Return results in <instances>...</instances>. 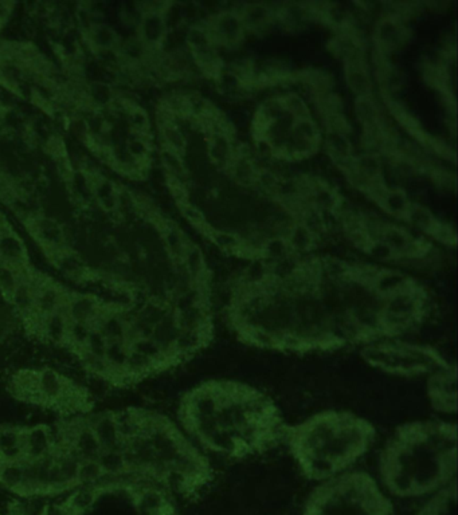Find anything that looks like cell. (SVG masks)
<instances>
[{"label": "cell", "mask_w": 458, "mask_h": 515, "mask_svg": "<svg viewBox=\"0 0 458 515\" xmlns=\"http://www.w3.org/2000/svg\"><path fill=\"white\" fill-rule=\"evenodd\" d=\"M426 288L401 271L333 257L259 264L231 288L228 324L250 346L312 353L371 345L419 329Z\"/></svg>", "instance_id": "1"}, {"label": "cell", "mask_w": 458, "mask_h": 515, "mask_svg": "<svg viewBox=\"0 0 458 515\" xmlns=\"http://www.w3.org/2000/svg\"><path fill=\"white\" fill-rule=\"evenodd\" d=\"M10 301L17 306V309L28 314L34 310L35 293L28 284H19L10 297Z\"/></svg>", "instance_id": "20"}, {"label": "cell", "mask_w": 458, "mask_h": 515, "mask_svg": "<svg viewBox=\"0 0 458 515\" xmlns=\"http://www.w3.org/2000/svg\"><path fill=\"white\" fill-rule=\"evenodd\" d=\"M405 218L408 219L411 224H414L418 229H422L424 231L428 232V230L432 227L434 223V216L426 209L425 207L415 206L410 204L405 213Z\"/></svg>", "instance_id": "22"}, {"label": "cell", "mask_w": 458, "mask_h": 515, "mask_svg": "<svg viewBox=\"0 0 458 515\" xmlns=\"http://www.w3.org/2000/svg\"><path fill=\"white\" fill-rule=\"evenodd\" d=\"M243 26L259 28L269 23L272 18V10L263 4H248L243 6L239 14Z\"/></svg>", "instance_id": "13"}, {"label": "cell", "mask_w": 458, "mask_h": 515, "mask_svg": "<svg viewBox=\"0 0 458 515\" xmlns=\"http://www.w3.org/2000/svg\"><path fill=\"white\" fill-rule=\"evenodd\" d=\"M235 147L232 144L231 136L223 133L210 134L208 138V156L214 164L222 167L223 169L229 168L234 158Z\"/></svg>", "instance_id": "9"}, {"label": "cell", "mask_w": 458, "mask_h": 515, "mask_svg": "<svg viewBox=\"0 0 458 515\" xmlns=\"http://www.w3.org/2000/svg\"><path fill=\"white\" fill-rule=\"evenodd\" d=\"M43 149L48 155L50 156L52 160L69 155L65 140L57 133L51 134L50 137L46 140L45 145H43Z\"/></svg>", "instance_id": "31"}, {"label": "cell", "mask_w": 458, "mask_h": 515, "mask_svg": "<svg viewBox=\"0 0 458 515\" xmlns=\"http://www.w3.org/2000/svg\"><path fill=\"white\" fill-rule=\"evenodd\" d=\"M128 123H129V129L141 132V130H150V118L146 110L141 106H137L132 109L128 113Z\"/></svg>", "instance_id": "33"}, {"label": "cell", "mask_w": 458, "mask_h": 515, "mask_svg": "<svg viewBox=\"0 0 458 515\" xmlns=\"http://www.w3.org/2000/svg\"><path fill=\"white\" fill-rule=\"evenodd\" d=\"M293 133L296 138L306 140L310 143H319L320 138V132L316 127V124L309 118H303V120H295L293 124Z\"/></svg>", "instance_id": "25"}, {"label": "cell", "mask_w": 458, "mask_h": 515, "mask_svg": "<svg viewBox=\"0 0 458 515\" xmlns=\"http://www.w3.org/2000/svg\"><path fill=\"white\" fill-rule=\"evenodd\" d=\"M285 112L292 114L295 120H303V118H309V109L304 103L301 97L297 94H289L281 98Z\"/></svg>", "instance_id": "26"}, {"label": "cell", "mask_w": 458, "mask_h": 515, "mask_svg": "<svg viewBox=\"0 0 458 515\" xmlns=\"http://www.w3.org/2000/svg\"><path fill=\"white\" fill-rule=\"evenodd\" d=\"M102 475H103V471L99 461H83L78 465L76 481L81 485L96 483Z\"/></svg>", "instance_id": "24"}, {"label": "cell", "mask_w": 458, "mask_h": 515, "mask_svg": "<svg viewBox=\"0 0 458 515\" xmlns=\"http://www.w3.org/2000/svg\"><path fill=\"white\" fill-rule=\"evenodd\" d=\"M179 207H180V212L184 216V219L188 223H191L195 229H198L199 231H202L204 227L207 226L203 212L198 207L192 206L190 203H186V204H181V206Z\"/></svg>", "instance_id": "32"}, {"label": "cell", "mask_w": 458, "mask_h": 515, "mask_svg": "<svg viewBox=\"0 0 458 515\" xmlns=\"http://www.w3.org/2000/svg\"><path fill=\"white\" fill-rule=\"evenodd\" d=\"M26 481L25 465L21 462L0 463V483L6 487L18 490Z\"/></svg>", "instance_id": "14"}, {"label": "cell", "mask_w": 458, "mask_h": 515, "mask_svg": "<svg viewBox=\"0 0 458 515\" xmlns=\"http://www.w3.org/2000/svg\"><path fill=\"white\" fill-rule=\"evenodd\" d=\"M286 240H288V243H289L293 254L296 257H300L304 253L310 251L316 246L317 236L313 235L301 223H296V224H293L290 227Z\"/></svg>", "instance_id": "10"}, {"label": "cell", "mask_w": 458, "mask_h": 515, "mask_svg": "<svg viewBox=\"0 0 458 515\" xmlns=\"http://www.w3.org/2000/svg\"><path fill=\"white\" fill-rule=\"evenodd\" d=\"M381 206L390 213L395 215V216H404L405 218V213L408 211V196L404 191L401 189H388V192L386 193L384 199H383Z\"/></svg>", "instance_id": "18"}, {"label": "cell", "mask_w": 458, "mask_h": 515, "mask_svg": "<svg viewBox=\"0 0 458 515\" xmlns=\"http://www.w3.org/2000/svg\"><path fill=\"white\" fill-rule=\"evenodd\" d=\"M187 43L191 52H202L212 46L208 28L204 26H192L187 32Z\"/></svg>", "instance_id": "21"}, {"label": "cell", "mask_w": 458, "mask_h": 515, "mask_svg": "<svg viewBox=\"0 0 458 515\" xmlns=\"http://www.w3.org/2000/svg\"><path fill=\"white\" fill-rule=\"evenodd\" d=\"M347 83L357 97H370L371 81L366 67L347 69Z\"/></svg>", "instance_id": "16"}, {"label": "cell", "mask_w": 458, "mask_h": 515, "mask_svg": "<svg viewBox=\"0 0 458 515\" xmlns=\"http://www.w3.org/2000/svg\"><path fill=\"white\" fill-rule=\"evenodd\" d=\"M390 501L366 472L336 475L315 490L306 515H391Z\"/></svg>", "instance_id": "5"}, {"label": "cell", "mask_w": 458, "mask_h": 515, "mask_svg": "<svg viewBox=\"0 0 458 515\" xmlns=\"http://www.w3.org/2000/svg\"><path fill=\"white\" fill-rule=\"evenodd\" d=\"M128 154L132 156L135 160H146V158H151V151H152V145L144 143L143 140L137 138V137H133L130 134H128L127 144Z\"/></svg>", "instance_id": "29"}, {"label": "cell", "mask_w": 458, "mask_h": 515, "mask_svg": "<svg viewBox=\"0 0 458 515\" xmlns=\"http://www.w3.org/2000/svg\"><path fill=\"white\" fill-rule=\"evenodd\" d=\"M328 149L331 151L332 158L335 157H346L351 156V144L347 140L346 134L332 133L330 132L328 137Z\"/></svg>", "instance_id": "28"}, {"label": "cell", "mask_w": 458, "mask_h": 515, "mask_svg": "<svg viewBox=\"0 0 458 515\" xmlns=\"http://www.w3.org/2000/svg\"><path fill=\"white\" fill-rule=\"evenodd\" d=\"M375 427L348 411H324L286 428V443L306 478L328 481L374 444Z\"/></svg>", "instance_id": "4"}, {"label": "cell", "mask_w": 458, "mask_h": 515, "mask_svg": "<svg viewBox=\"0 0 458 515\" xmlns=\"http://www.w3.org/2000/svg\"><path fill=\"white\" fill-rule=\"evenodd\" d=\"M361 357L370 366L392 376L433 375L450 364L437 349L429 345L412 344L398 338L384 339L367 345Z\"/></svg>", "instance_id": "6"}, {"label": "cell", "mask_w": 458, "mask_h": 515, "mask_svg": "<svg viewBox=\"0 0 458 515\" xmlns=\"http://www.w3.org/2000/svg\"><path fill=\"white\" fill-rule=\"evenodd\" d=\"M355 169L361 175L367 176L368 179H375L378 176H382L381 160L378 156L372 155V154L360 156L359 158H355Z\"/></svg>", "instance_id": "23"}, {"label": "cell", "mask_w": 458, "mask_h": 515, "mask_svg": "<svg viewBox=\"0 0 458 515\" xmlns=\"http://www.w3.org/2000/svg\"><path fill=\"white\" fill-rule=\"evenodd\" d=\"M457 427L441 420L402 424L379 459L386 487L399 496H419L455 481Z\"/></svg>", "instance_id": "3"}, {"label": "cell", "mask_w": 458, "mask_h": 515, "mask_svg": "<svg viewBox=\"0 0 458 515\" xmlns=\"http://www.w3.org/2000/svg\"><path fill=\"white\" fill-rule=\"evenodd\" d=\"M355 112L360 123L366 129L374 128L381 125V113L377 107V103L371 97H357L355 103Z\"/></svg>", "instance_id": "12"}, {"label": "cell", "mask_w": 458, "mask_h": 515, "mask_svg": "<svg viewBox=\"0 0 458 515\" xmlns=\"http://www.w3.org/2000/svg\"><path fill=\"white\" fill-rule=\"evenodd\" d=\"M161 164L167 172V176H174L178 179H183L186 176V165L183 161V156L178 152L171 151L168 148H163L160 152Z\"/></svg>", "instance_id": "19"}, {"label": "cell", "mask_w": 458, "mask_h": 515, "mask_svg": "<svg viewBox=\"0 0 458 515\" xmlns=\"http://www.w3.org/2000/svg\"><path fill=\"white\" fill-rule=\"evenodd\" d=\"M69 386L62 376L57 372L46 369L38 375V397L48 401L61 403L69 393Z\"/></svg>", "instance_id": "8"}, {"label": "cell", "mask_w": 458, "mask_h": 515, "mask_svg": "<svg viewBox=\"0 0 458 515\" xmlns=\"http://www.w3.org/2000/svg\"><path fill=\"white\" fill-rule=\"evenodd\" d=\"M428 233L444 244H448V246H455L456 244V232H455V230L448 224L439 223L438 220H434L432 227L428 230Z\"/></svg>", "instance_id": "30"}, {"label": "cell", "mask_w": 458, "mask_h": 515, "mask_svg": "<svg viewBox=\"0 0 458 515\" xmlns=\"http://www.w3.org/2000/svg\"><path fill=\"white\" fill-rule=\"evenodd\" d=\"M69 128H70V132L73 133V136L76 137L77 140H79L82 143L89 136V128H88V124H86V121L83 118H79V117L73 118L70 121Z\"/></svg>", "instance_id": "34"}, {"label": "cell", "mask_w": 458, "mask_h": 515, "mask_svg": "<svg viewBox=\"0 0 458 515\" xmlns=\"http://www.w3.org/2000/svg\"><path fill=\"white\" fill-rule=\"evenodd\" d=\"M457 370L456 365L438 370L428 379L426 395L437 412L455 413L457 408Z\"/></svg>", "instance_id": "7"}, {"label": "cell", "mask_w": 458, "mask_h": 515, "mask_svg": "<svg viewBox=\"0 0 458 515\" xmlns=\"http://www.w3.org/2000/svg\"><path fill=\"white\" fill-rule=\"evenodd\" d=\"M228 171L231 172L232 179L242 185H253L258 174L255 161L249 156H235Z\"/></svg>", "instance_id": "11"}, {"label": "cell", "mask_w": 458, "mask_h": 515, "mask_svg": "<svg viewBox=\"0 0 458 515\" xmlns=\"http://www.w3.org/2000/svg\"><path fill=\"white\" fill-rule=\"evenodd\" d=\"M377 38L379 43L386 48L394 46L402 38V30L399 27V23L394 18L384 19L378 25Z\"/></svg>", "instance_id": "17"}, {"label": "cell", "mask_w": 458, "mask_h": 515, "mask_svg": "<svg viewBox=\"0 0 458 515\" xmlns=\"http://www.w3.org/2000/svg\"><path fill=\"white\" fill-rule=\"evenodd\" d=\"M179 417L206 451L232 459L273 448L288 428L269 396L232 380H210L191 389L180 403Z\"/></svg>", "instance_id": "2"}, {"label": "cell", "mask_w": 458, "mask_h": 515, "mask_svg": "<svg viewBox=\"0 0 458 515\" xmlns=\"http://www.w3.org/2000/svg\"><path fill=\"white\" fill-rule=\"evenodd\" d=\"M255 184H257L263 192L266 193H275L277 195L280 188L281 181L276 172L268 171V169H258Z\"/></svg>", "instance_id": "27"}, {"label": "cell", "mask_w": 458, "mask_h": 515, "mask_svg": "<svg viewBox=\"0 0 458 515\" xmlns=\"http://www.w3.org/2000/svg\"><path fill=\"white\" fill-rule=\"evenodd\" d=\"M160 137L164 144L163 148H168L171 151L178 152L179 155L183 156L187 148V140L177 124H171L164 128H160Z\"/></svg>", "instance_id": "15"}]
</instances>
